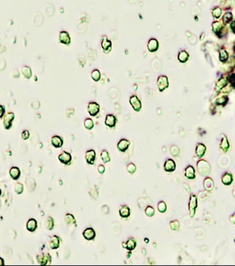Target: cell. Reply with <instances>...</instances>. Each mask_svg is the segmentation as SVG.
I'll return each instance as SVG.
<instances>
[{"label":"cell","instance_id":"obj_43","mask_svg":"<svg viewBox=\"0 0 235 266\" xmlns=\"http://www.w3.org/2000/svg\"><path fill=\"white\" fill-rule=\"evenodd\" d=\"M29 137H30V133H29L28 130H24L21 134V138L24 140H26V139H28Z\"/></svg>","mask_w":235,"mask_h":266},{"label":"cell","instance_id":"obj_11","mask_svg":"<svg viewBox=\"0 0 235 266\" xmlns=\"http://www.w3.org/2000/svg\"><path fill=\"white\" fill-rule=\"evenodd\" d=\"M129 145H130V141H128V139L122 138L118 142V144L117 145V148L120 152H124L125 151H127V149L129 148Z\"/></svg>","mask_w":235,"mask_h":266},{"label":"cell","instance_id":"obj_35","mask_svg":"<svg viewBox=\"0 0 235 266\" xmlns=\"http://www.w3.org/2000/svg\"><path fill=\"white\" fill-rule=\"evenodd\" d=\"M166 209H167V206H166V203L164 202L161 201L158 204V210L160 211V213H165L166 212Z\"/></svg>","mask_w":235,"mask_h":266},{"label":"cell","instance_id":"obj_12","mask_svg":"<svg viewBox=\"0 0 235 266\" xmlns=\"http://www.w3.org/2000/svg\"><path fill=\"white\" fill-rule=\"evenodd\" d=\"M95 160V152L94 150H89L85 152V161L88 164L93 165Z\"/></svg>","mask_w":235,"mask_h":266},{"label":"cell","instance_id":"obj_38","mask_svg":"<svg viewBox=\"0 0 235 266\" xmlns=\"http://www.w3.org/2000/svg\"><path fill=\"white\" fill-rule=\"evenodd\" d=\"M170 152H171V154H172L173 156L176 157V156H178V154H179V148H178L177 146L173 145V146H172V147H171Z\"/></svg>","mask_w":235,"mask_h":266},{"label":"cell","instance_id":"obj_15","mask_svg":"<svg viewBox=\"0 0 235 266\" xmlns=\"http://www.w3.org/2000/svg\"><path fill=\"white\" fill-rule=\"evenodd\" d=\"M51 144L54 147V148H61L63 146L64 144V141H63V138L61 137L57 136H53L51 138Z\"/></svg>","mask_w":235,"mask_h":266},{"label":"cell","instance_id":"obj_17","mask_svg":"<svg viewBox=\"0 0 235 266\" xmlns=\"http://www.w3.org/2000/svg\"><path fill=\"white\" fill-rule=\"evenodd\" d=\"M117 122V120H116V117L114 115H108L105 118V124L107 126L110 127V128H113L115 126Z\"/></svg>","mask_w":235,"mask_h":266},{"label":"cell","instance_id":"obj_50","mask_svg":"<svg viewBox=\"0 0 235 266\" xmlns=\"http://www.w3.org/2000/svg\"><path fill=\"white\" fill-rule=\"evenodd\" d=\"M227 101V98L223 97V98H220V100H218V101H217V103H218V104H222V103H224V101Z\"/></svg>","mask_w":235,"mask_h":266},{"label":"cell","instance_id":"obj_25","mask_svg":"<svg viewBox=\"0 0 235 266\" xmlns=\"http://www.w3.org/2000/svg\"><path fill=\"white\" fill-rule=\"evenodd\" d=\"M232 181H233V177H232V176L230 175V174H228V173H226V174H224V176H223V177H222V182L224 184V185H230L231 183H232Z\"/></svg>","mask_w":235,"mask_h":266},{"label":"cell","instance_id":"obj_26","mask_svg":"<svg viewBox=\"0 0 235 266\" xmlns=\"http://www.w3.org/2000/svg\"><path fill=\"white\" fill-rule=\"evenodd\" d=\"M111 45H111V42L105 36L104 39H103V41H102V44H101V46H102L103 50H104V51H109V50H110Z\"/></svg>","mask_w":235,"mask_h":266},{"label":"cell","instance_id":"obj_7","mask_svg":"<svg viewBox=\"0 0 235 266\" xmlns=\"http://www.w3.org/2000/svg\"><path fill=\"white\" fill-rule=\"evenodd\" d=\"M197 207V199L196 195H191L190 201H189V211H190V216L193 217L195 214V211Z\"/></svg>","mask_w":235,"mask_h":266},{"label":"cell","instance_id":"obj_33","mask_svg":"<svg viewBox=\"0 0 235 266\" xmlns=\"http://www.w3.org/2000/svg\"><path fill=\"white\" fill-rule=\"evenodd\" d=\"M91 78L95 82H98L100 79V72L98 69H95L91 72Z\"/></svg>","mask_w":235,"mask_h":266},{"label":"cell","instance_id":"obj_5","mask_svg":"<svg viewBox=\"0 0 235 266\" xmlns=\"http://www.w3.org/2000/svg\"><path fill=\"white\" fill-rule=\"evenodd\" d=\"M129 101H130L131 106L134 109V110H136V111H140L141 110V109H142V103H141L139 98L136 96H132L130 97Z\"/></svg>","mask_w":235,"mask_h":266},{"label":"cell","instance_id":"obj_40","mask_svg":"<svg viewBox=\"0 0 235 266\" xmlns=\"http://www.w3.org/2000/svg\"><path fill=\"white\" fill-rule=\"evenodd\" d=\"M170 227L172 230L178 231L179 228V223L178 221H173L170 223Z\"/></svg>","mask_w":235,"mask_h":266},{"label":"cell","instance_id":"obj_52","mask_svg":"<svg viewBox=\"0 0 235 266\" xmlns=\"http://www.w3.org/2000/svg\"><path fill=\"white\" fill-rule=\"evenodd\" d=\"M1 194H2V191H1V190H0V196H1Z\"/></svg>","mask_w":235,"mask_h":266},{"label":"cell","instance_id":"obj_24","mask_svg":"<svg viewBox=\"0 0 235 266\" xmlns=\"http://www.w3.org/2000/svg\"><path fill=\"white\" fill-rule=\"evenodd\" d=\"M204 187L208 191L212 190V189L214 188L213 180H211V178H207L206 180H204Z\"/></svg>","mask_w":235,"mask_h":266},{"label":"cell","instance_id":"obj_39","mask_svg":"<svg viewBox=\"0 0 235 266\" xmlns=\"http://www.w3.org/2000/svg\"><path fill=\"white\" fill-rule=\"evenodd\" d=\"M220 147L223 150H226V149H228V140H227V138H223V140H222V142H221Z\"/></svg>","mask_w":235,"mask_h":266},{"label":"cell","instance_id":"obj_30","mask_svg":"<svg viewBox=\"0 0 235 266\" xmlns=\"http://www.w3.org/2000/svg\"><path fill=\"white\" fill-rule=\"evenodd\" d=\"M54 224L53 218L50 217H47V219L45 220V227H46V228L48 230H52L54 228Z\"/></svg>","mask_w":235,"mask_h":266},{"label":"cell","instance_id":"obj_19","mask_svg":"<svg viewBox=\"0 0 235 266\" xmlns=\"http://www.w3.org/2000/svg\"><path fill=\"white\" fill-rule=\"evenodd\" d=\"M37 228V222H36V219L34 218H30L29 220L27 223H26V229L30 231V232H33L35 231Z\"/></svg>","mask_w":235,"mask_h":266},{"label":"cell","instance_id":"obj_13","mask_svg":"<svg viewBox=\"0 0 235 266\" xmlns=\"http://www.w3.org/2000/svg\"><path fill=\"white\" fill-rule=\"evenodd\" d=\"M59 41L62 44L64 45H69L71 42V39H70V36L69 34L67 32V31H61L60 34H59Z\"/></svg>","mask_w":235,"mask_h":266},{"label":"cell","instance_id":"obj_23","mask_svg":"<svg viewBox=\"0 0 235 266\" xmlns=\"http://www.w3.org/2000/svg\"><path fill=\"white\" fill-rule=\"evenodd\" d=\"M206 150H207V148H206V146L204 144H198L197 146V148H196V153H197V157L198 158H202L204 156L205 152H206Z\"/></svg>","mask_w":235,"mask_h":266},{"label":"cell","instance_id":"obj_16","mask_svg":"<svg viewBox=\"0 0 235 266\" xmlns=\"http://www.w3.org/2000/svg\"><path fill=\"white\" fill-rule=\"evenodd\" d=\"M119 215L122 218H128L131 215V209L126 205L122 206L121 209H119Z\"/></svg>","mask_w":235,"mask_h":266},{"label":"cell","instance_id":"obj_32","mask_svg":"<svg viewBox=\"0 0 235 266\" xmlns=\"http://www.w3.org/2000/svg\"><path fill=\"white\" fill-rule=\"evenodd\" d=\"M65 222L68 224H76L75 217H73V215L69 214V213L66 214V216H65Z\"/></svg>","mask_w":235,"mask_h":266},{"label":"cell","instance_id":"obj_29","mask_svg":"<svg viewBox=\"0 0 235 266\" xmlns=\"http://www.w3.org/2000/svg\"><path fill=\"white\" fill-rule=\"evenodd\" d=\"M100 157H101L102 161H103L105 163H107V162H110V157H109V152H108L106 150H103V151L101 152V153H100Z\"/></svg>","mask_w":235,"mask_h":266},{"label":"cell","instance_id":"obj_36","mask_svg":"<svg viewBox=\"0 0 235 266\" xmlns=\"http://www.w3.org/2000/svg\"><path fill=\"white\" fill-rule=\"evenodd\" d=\"M145 213H146V215L150 217H153L154 214H155V209H153L151 206H148L146 210H145Z\"/></svg>","mask_w":235,"mask_h":266},{"label":"cell","instance_id":"obj_18","mask_svg":"<svg viewBox=\"0 0 235 266\" xmlns=\"http://www.w3.org/2000/svg\"><path fill=\"white\" fill-rule=\"evenodd\" d=\"M148 50L150 52H155L158 50L159 47V43L156 39H150L147 45Z\"/></svg>","mask_w":235,"mask_h":266},{"label":"cell","instance_id":"obj_44","mask_svg":"<svg viewBox=\"0 0 235 266\" xmlns=\"http://www.w3.org/2000/svg\"><path fill=\"white\" fill-rule=\"evenodd\" d=\"M213 30H214V31H215V32L220 31V23H219V22H214V23Z\"/></svg>","mask_w":235,"mask_h":266},{"label":"cell","instance_id":"obj_2","mask_svg":"<svg viewBox=\"0 0 235 266\" xmlns=\"http://www.w3.org/2000/svg\"><path fill=\"white\" fill-rule=\"evenodd\" d=\"M157 86L160 92H163L169 86V82L166 76H160L157 80Z\"/></svg>","mask_w":235,"mask_h":266},{"label":"cell","instance_id":"obj_42","mask_svg":"<svg viewBox=\"0 0 235 266\" xmlns=\"http://www.w3.org/2000/svg\"><path fill=\"white\" fill-rule=\"evenodd\" d=\"M220 60L221 61H224L228 59V54L226 53V51H220Z\"/></svg>","mask_w":235,"mask_h":266},{"label":"cell","instance_id":"obj_41","mask_svg":"<svg viewBox=\"0 0 235 266\" xmlns=\"http://www.w3.org/2000/svg\"><path fill=\"white\" fill-rule=\"evenodd\" d=\"M226 85H227V80L225 78H221L217 83V87H220V89H221L222 87L225 86Z\"/></svg>","mask_w":235,"mask_h":266},{"label":"cell","instance_id":"obj_47","mask_svg":"<svg viewBox=\"0 0 235 266\" xmlns=\"http://www.w3.org/2000/svg\"><path fill=\"white\" fill-rule=\"evenodd\" d=\"M98 172L100 174H103V173H105V166L103 165H100L98 166Z\"/></svg>","mask_w":235,"mask_h":266},{"label":"cell","instance_id":"obj_48","mask_svg":"<svg viewBox=\"0 0 235 266\" xmlns=\"http://www.w3.org/2000/svg\"><path fill=\"white\" fill-rule=\"evenodd\" d=\"M5 113V107L0 105V118H3Z\"/></svg>","mask_w":235,"mask_h":266},{"label":"cell","instance_id":"obj_21","mask_svg":"<svg viewBox=\"0 0 235 266\" xmlns=\"http://www.w3.org/2000/svg\"><path fill=\"white\" fill-rule=\"evenodd\" d=\"M59 244H60V241H59V238L57 236H54L53 237L50 239V246L52 250H56L59 247Z\"/></svg>","mask_w":235,"mask_h":266},{"label":"cell","instance_id":"obj_37","mask_svg":"<svg viewBox=\"0 0 235 266\" xmlns=\"http://www.w3.org/2000/svg\"><path fill=\"white\" fill-rule=\"evenodd\" d=\"M14 190L17 194H21L23 192V186L20 183H17L14 186Z\"/></svg>","mask_w":235,"mask_h":266},{"label":"cell","instance_id":"obj_9","mask_svg":"<svg viewBox=\"0 0 235 266\" xmlns=\"http://www.w3.org/2000/svg\"><path fill=\"white\" fill-rule=\"evenodd\" d=\"M164 171L167 172H173L175 168H176V164L174 162L173 160L172 159H168L165 162H164Z\"/></svg>","mask_w":235,"mask_h":266},{"label":"cell","instance_id":"obj_49","mask_svg":"<svg viewBox=\"0 0 235 266\" xmlns=\"http://www.w3.org/2000/svg\"><path fill=\"white\" fill-rule=\"evenodd\" d=\"M229 81L231 82L232 84L235 85V74L233 75V76H231V77H229Z\"/></svg>","mask_w":235,"mask_h":266},{"label":"cell","instance_id":"obj_14","mask_svg":"<svg viewBox=\"0 0 235 266\" xmlns=\"http://www.w3.org/2000/svg\"><path fill=\"white\" fill-rule=\"evenodd\" d=\"M136 245V243L135 240L132 238L128 239L126 242H122V247L126 248L128 251H130L135 249Z\"/></svg>","mask_w":235,"mask_h":266},{"label":"cell","instance_id":"obj_27","mask_svg":"<svg viewBox=\"0 0 235 266\" xmlns=\"http://www.w3.org/2000/svg\"><path fill=\"white\" fill-rule=\"evenodd\" d=\"M21 72L26 78H30L31 77V69L27 66H24L21 68Z\"/></svg>","mask_w":235,"mask_h":266},{"label":"cell","instance_id":"obj_45","mask_svg":"<svg viewBox=\"0 0 235 266\" xmlns=\"http://www.w3.org/2000/svg\"><path fill=\"white\" fill-rule=\"evenodd\" d=\"M221 14V10L220 8H215L213 11V16L215 17H219Z\"/></svg>","mask_w":235,"mask_h":266},{"label":"cell","instance_id":"obj_4","mask_svg":"<svg viewBox=\"0 0 235 266\" xmlns=\"http://www.w3.org/2000/svg\"><path fill=\"white\" fill-rule=\"evenodd\" d=\"M88 112L91 116H95L100 111V105L96 102H90L88 104Z\"/></svg>","mask_w":235,"mask_h":266},{"label":"cell","instance_id":"obj_22","mask_svg":"<svg viewBox=\"0 0 235 266\" xmlns=\"http://www.w3.org/2000/svg\"><path fill=\"white\" fill-rule=\"evenodd\" d=\"M185 176L187 179L192 180L195 178L196 175H195V169L192 167V166H188L185 169Z\"/></svg>","mask_w":235,"mask_h":266},{"label":"cell","instance_id":"obj_51","mask_svg":"<svg viewBox=\"0 0 235 266\" xmlns=\"http://www.w3.org/2000/svg\"><path fill=\"white\" fill-rule=\"evenodd\" d=\"M4 265V260L0 257V266Z\"/></svg>","mask_w":235,"mask_h":266},{"label":"cell","instance_id":"obj_28","mask_svg":"<svg viewBox=\"0 0 235 266\" xmlns=\"http://www.w3.org/2000/svg\"><path fill=\"white\" fill-rule=\"evenodd\" d=\"M188 59V54L186 51H181L178 54V60L182 63H185L186 61Z\"/></svg>","mask_w":235,"mask_h":266},{"label":"cell","instance_id":"obj_10","mask_svg":"<svg viewBox=\"0 0 235 266\" xmlns=\"http://www.w3.org/2000/svg\"><path fill=\"white\" fill-rule=\"evenodd\" d=\"M83 237L87 241H92L95 237V231L91 227H88L83 231Z\"/></svg>","mask_w":235,"mask_h":266},{"label":"cell","instance_id":"obj_31","mask_svg":"<svg viewBox=\"0 0 235 266\" xmlns=\"http://www.w3.org/2000/svg\"><path fill=\"white\" fill-rule=\"evenodd\" d=\"M84 126L87 130H92L93 127H94V122H93L92 120L91 119H85V121H84Z\"/></svg>","mask_w":235,"mask_h":266},{"label":"cell","instance_id":"obj_3","mask_svg":"<svg viewBox=\"0 0 235 266\" xmlns=\"http://www.w3.org/2000/svg\"><path fill=\"white\" fill-rule=\"evenodd\" d=\"M14 120V114L13 112H9L3 117V126L6 130H9L12 127L13 120Z\"/></svg>","mask_w":235,"mask_h":266},{"label":"cell","instance_id":"obj_6","mask_svg":"<svg viewBox=\"0 0 235 266\" xmlns=\"http://www.w3.org/2000/svg\"><path fill=\"white\" fill-rule=\"evenodd\" d=\"M37 262L40 265H50L51 263V256L49 254H43L37 256Z\"/></svg>","mask_w":235,"mask_h":266},{"label":"cell","instance_id":"obj_8","mask_svg":"<svg viewBox=\"0 0 235 266\" xmlns=\"http://www.w3.org/2000/svg\"><path fill=\"white\" fill-rule=\"evenodd\" d=\"M58 160L64 164V165H70L71 162V156L70 153L67 152H63L59 156H58Z\"/></svg>","mask_w":235,"mask_h":266},{"label":"cell","instance_id":"obj_20","mask_svg":"<svg viewBox=\"0 0 235 266\" xmlns=\"http://www.w3.org/2000/svg\"><path fill=\"white\" fill-rule=\"evenodd\" d=\"M9 174H10V176L13 179V180H18L20 176H21V172L19 170V168L17 167H12L9 171Z\"/></svg>","mask_w":235,"mask_h":266},{"label":"cell","instance_id":"obj_34","mask_svg":"<svg viewBox=\"0 0 235 266\" xmlns=\"http://www.w3.org/2000/svg\"><path fill=\"white\" fill-rule=\"evenodd\" d=\"M136 171V166L135 164H133V163H129V164L127 166V172H128L129 174H133V173H135Z\"/></svg>","mask_w":235,"mask_h":266},{"label":"cell","instance_id":"obj_46","mask_svg":"<svg viewBox=\"0 0 235 266\" xmlns=\"http://www.w3.org/2000/svg\"><path fill=\"white\" fill-rule=\"evenodd\" d=\"M232 19V15L230 14V13H226V14L224 15V21L225 22H229L230 20Z\"/></svg>","mask_w":235,"mask_h":266},{"label":"cell","instance_id":"obj_1","mask_svg":"<svg viewBox=\"0 0 235 266\" xmlns=\"http://www.w3.org/2000/svg\"><path fill=\"white\" fill-rule=\"evenodd\" d=\"M197 170L200 175L206 176L211 172V166L206 161L201 160L197 163Z\"/></svg>","mask_w":235,"mask_h":266}]
</instances>
